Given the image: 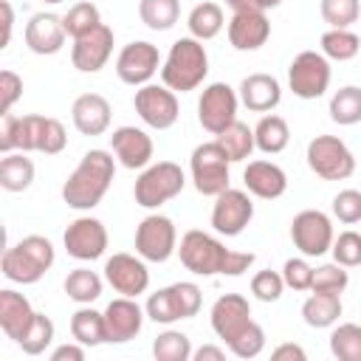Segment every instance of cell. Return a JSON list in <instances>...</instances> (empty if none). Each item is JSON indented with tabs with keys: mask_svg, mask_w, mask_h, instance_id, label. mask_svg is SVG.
Listing matches in <instances>:
<instances>
[{
	"mask_svg": "<svg viewBox=\"0 0 361 361\" xmlns=\"http://www.w3.org/2000/svg\"><path fill=\"white\" fill-rule=\"evenodd\" d=\"M71 336L73 341L85 344V347H99L107 341V327H104V313L93 310V307H79L71 316Z\"/></svg>",
	"mask_w": 361,
	"mask_h": 361,
	"instance_id": "obj_29",
	"label": "cell"
},
{
	"mask_svg": "<svg viewBox=\"0 0 361 361\" xmlns=\"http://www.w3.org/2000/svg\"><path fill=\"white\" fill-rule=\"evenodd\" d=\"M186 25H189V34L195 37V39H212V37H217L220 31H223V25H226V20H223V8L217 6V3H197L192 11H189V20H186Z\"/></svg>",
	"mask_w": 361,
	"mask_h": 361,
	"instance_id": "obj_33",
	"label": "cell"
},
{
	"mask_svg": "<svg viewBox=\"0 0 361 361\" xmlns=\"http://www.w3.org/2000/svg\"><path fill=\"white\" fill-rule=\"evenodd\" d=\"M20 96H23V79L14 71H3L0 73V110H3V116L11 113V107L17 104Z\"/></svg>",
	"mask_w": 361,
	"mask_h": 361,
	"instance_id": "obj_51",
	"label": "cell"
},
{
	"mask_svg": "<svg viewBox=\"0 0 361 361\" xmlns=\"http://www.w3.org/2000/svg\"><path fill=\"white\" fill-rule=\"evenodd\" d=\"M116 178V161L107 149H87L79 161V166L71 172V178L62 186V200L76 209L87 212L102 203L110 183Z\"/></svg>",
	"mask_w": 361,
	"mask_h": 361,
	"instance_id": "obj_3",
	"label": "cell"
},
{
	"mask_svg": "<svg viewBox=\"0 0 361 361\" xmlns=\"http://www.w3.org/2000/svg\"><path fill=\"white\" fill-rule=\"evenodd\" d=\"M34 307H31V302L23 296V293H17V290H11V288H6V290H0V327H3V333L17 344L23 336H25V330L31 327V322H34Z\"/></svg>",
	"mask_w": 361,
	"mask_h": 361,
	"instance_id": "obj_26",
	"label": "cell"
},
{
	"mask_svg": "<svg viewBox=\"0 0 361 361\" xmlns=\"http://www.w3.org/2000/svg\"><path fill=\"white\" fill-rule=\"evenodd\" d=\"M65 293L79 305H90L102 296V276L90 268H76L65 276Z\"/></svg>",
	"mask_w": 361,
	"mask_h": 361,
	"instance_id": "obj_36",
	"label": "cell"
},
{
	"mask_svg": "<svg viewBox=\"0 0 361 361\" xmlns=\"http://www.w3.org/2000/svg\"><path fill=\"white\" fill-rule=\"evenodd\" d=\"M0 11H3V45H0V48H6L8 39H11V28H14V11H11V3H8V0H0Z\"/></svg>",
	"mask_w": 361,
	"mask_h": 361,
	"instance_id": "obj_55",
	"label": "cell"
},
{
	"mask_svg": "<svg viewBox=\"0 0 361 361\" xmlns=\"http://www.w3.org/2000/svg\"><path fill=\"white\" fill-rule=\"evenodd\" d=\"M62 240H65V251L73 259L90 262V259H99L104 254V248H107V228L96 217H76L65 228Z\"/></svg>",
	"mask_w": 361,
	"mask_h": 361,
	"instance_id": "obj_16",
	"label": "cell"
},
{
	"mask_svg": "<svg viewBox=\"0 0 361 361\" xmlns=\"http://www.w3.org/2000/svg\"><path fill=\"white\" fill-rule=\"evenodd\" d=\"M282 0H226V6L231 11H268L276 8Z\"/></svg>",
	"mask_w": 361,
	"mask_h": 361,
	"instance_id": "obj_52",
	"label": "cell"
},
{
	"mask_svg": "<svg viewBox=\"0 0 361 361\" xmlns=\"http://www.w3.org/2000/svg\"><path fill=\"white\" fill-rule=\"evenodd\" d=\"M322 20L330 28H350L361 17V3L358 0H322Z\"/></svg>",
	"mask_w": 361,
	"mask_h": 361,
	"instance_id": "obj_41",
	"label": "cell"
},
{
	"mask_svg": "<svg viewBox=\"0 0 361 361\" xmlns=\"http://www.w3.org/2000/svg\"><path fill=\"white\" fill-rule=\"evenodd\" d=\"M254 217V203L243 189H226L214 197L212 209V226L223 237H237Z\"/></svg>",
	"mask_w": 361,
	"mask_h": 361,
	"instance_id": "obj_14",
	"label": "cell"
},
{
	"mask_svg": "<svg viewBox=\"0 0 361 361\" xmlns=\"http://www.w3.org/2000/svg\"><path fill=\"white\" fill-rule=\"evenodd\" d=\"M104 279L113 285L116 293L133 299L149 288V271L144 265V257H133V254H113L104 262Z\"/></svg>",
	"mask_w": 361,
	"mask_h": 361,
	"instance_id": "obj_18",
	"label": "cell"
},
{
	"mask_svg": "<svg viewBox=\"0 0 361 361\" xmlns=\"http://www.w3.org/2000/svg\"><path fill=\"white\" fill-rule=\"evenodd\" d=\"M254 141H257V149L268 152V155H276L288 147L290 141V130H288V121L282 116H262L254 127Z\"/></svg>",
	"mask_w": 361,
	"mask_h": 361,
	"instance_id": "obj_31",
	"label": "cell"
},
{
	"mask_svg": "<svg viewBox=\"0 0 361 361\" xmlns=\"http://www.w3.org/2000/svg\"><path fill=\"white\" fill-rule=\"evenodd\" d=\"M158 65H161L158 48L152 42L135 39V42H130V45L121 48V54L116 59V73H118V79L124 85H133V87L138 85L141 87V85H147L155 76Z\"/></svg>",
	"mask_w": 361,
	"mask_h": 361,
	"instance_id": "obj_15",
	"label": "cell"
},
{
	"mask_svg": "<svg viewBox=\"0 0 361 361\" xmlns=\"http://www.w3.org/2000/svg\"><path fill=\"white\" fill-rule=\"evenodd\" d=\"M237 104H240V96L231 85L226 82H212L200 102H197V121L203 124V130H209L212 135L223 133L231 121H237Z\"/></svg>",
	"mask_w": 361,
	"mask_h": 361,
	"instance_id": "obj_12",
	"label": "cell"
},
{
	"mask_svg": "<svg viewBox=\"0 0 361 361\" xmlns=\"http://www.w3.org/2000/svg\"><path fill=\"white\" fill-rule=\"evenodd\" d=\"M282 279H285V288H293V290H310L313 285V268L302 259V257H293L285 262L282 268Z\"/></svg>",
	"mask_w": 361,
	"mask_h": 361,
	"instance_id": "obj_49",
	"label": "cell"
},
{
	"mask_svg": "<svg viewBox=\"0 0 361 361\" xmlns=\"http://www.w3.org/2000/svg\"><path fill=\"white\" fill-rule=\"evenodd\" d=\"M192 358H195V361H223L226 353H223L220 347H214V344H203L200 350L192 353Z\"/></svg>",
	"mask_w": 361,
	"mask_h": 361,
	"instance_id": "obj_56",
	"label": "cell"
},
{
	"mask_svg": "<svg viewBox=\"0 0 361 361\" xmlns=\"http://www.w3.org/2000/svg\"><path fill=\"white\" fill-rule=\"evenodd\" d=\"M138 17L149 31H169L180 17L178 0H138Z\"/></svg>",
	"mask_w": 361,
	"mask_h": 361,
	"instance_id": "obj_34",
	"label": "cell"
},
{
	"mask_svg": "<svg viewBox=\"0 0 361 361\" xmlns=\"http://www.w3.org/2000/svg\"><path fill=\"white\" fill-rule=\"evenodd\" d=\"M172 293H175V299H178L180 319H192V316H197L203 296H200V288H197L195 282H175V285H172Z\"/></svg>",
	"mask_w": 361,
	"mask_h": 361,
	"instance_id": "obj_50",
	"label": "cell"
},
{
	"mask_svg": "<svg viewBox=\"0 0 361 361\" xmlns=\"http://www.w3.org/2000/svg\"><path fill=\"white\" fill-rule=\"evenodd\" d=\"M271 37V23L265 11H234L228 20V42L237 51H257L268 42Z\"/></svg>",
	"mask_w": 361,
	"mask_h": 361,
	"instance_id": "obj_23",
	"label": "cell"
},
{
	"mask_svg": "<svg viewBox=\"0 0 361 361\" xmlns=\"http://www.w3.org/2000/svg\"><path fill=\"white\" fill-rule=\"evenodd\" d=\"M330 118L341 127L358 124L361 121V87H355V85L338 87L330 99Z\"/></svg>",
	"mask_w": 361,
	"mask_h": 361,
	"instance_id": "obj_37",
	"label": "cell"
},
{
	"mask_svg": "<svg viewBox=\"0 0 361 361\" xmlns=\"http://www.w3.org/2000/svg\"><path fill=\"white\" fill-rule=\"evenodd\" d=\"M133 107L141 116V121L152 130H169L180 116L175 90H169L166 85H141L135 90Z\"/></svg>",
	"mask_w": 361,
	"mask_h": 361,
	"instance_id": "obj_11",
	"label": "cell"
},
{
	"mask_svg": "<svg viewBox=\"0 0 361 361\" xmlns=\"http://www.w3.org/2000/svg\"><path fill=\"white\" fill-rule=\"evenodd\" d=\"M350 276L344 271V265L338 262H327V265H319L313 268V285L310 290H322V293H341L347 288Z\"/></svg>",
	"mask_w": 361,
	"mask_h": 361,
	"instance_id": "obj_44",
	"label": "cell"
},
{
	"mask_svg": "<svg viewBox=\"0 0 361 361\" xmlns=\"http://www.w3.org/2000/svg\"><path fill=\"white\" fill-rule=\"evenodd\" d=\"M290 240L305 257H322L333 248V223L319 209H305L290 223Z\"/></svg>",
	"mask_w": 361,
	"mask_h": 361,
	"instance_id": "obj_13",
	"label": "cell"
},
{
	"mask_svg": "<svg viewBox=\"0 0 361 361\" xmlns=\"http://www.w3.org/2000/svg\"><path fill=\"white\" fill-rule=\"evenodd\" d=\"M147 316L155 322V324H172L180 319V307H178V299L172 293V285L169 288H161L155 290L149 299H147Z\"/></svg>",
	"mask_w": 361,
	"mask_h": 361,
	"instance_id": "obj_43",
	"label": "cell"
},
{
	"mask_svg": "<svg viewBox=\"0 0 361 361\" xmlns=\"http://www.w3.org/2000/svg\"><path fill=\"white\" fill-rule=\"evenodd\" d=\"M192 341L180 330H164L152 341V355L155 361H189L192 358Z\"/></svg>",
	"mask_w": 361,
	"mask_h": 361,
	"instance_id": "obj_38",
	"label": "cell"
},
{
	"mask_svg": "<svg viewBox=\"0 0 361 361\" xmlns=\"http://www.w3.org/2000/svg\"><path fill=\"white\" fill-rule=\"evenodd\" d=\"M341 316V293L313 290L302 305V319L307 327H333Z\"/></svg>",
	"mask_w": 361,
	"mask_h": 361,
	"instance_id": "obj_28",
	"label": "cell"
},
{
	"mask_svg": "<svg viewBox=\"0 0 361 361\" xmlns=\"http://www.w3.org/2000/svg\"><path fill=\"white\" fill-rule=\"evenodd\" d=\"M209 73V56H206V48L200 39L195 37H180L172 42L169 54H166V62L161 68V79L169 90H178V93H189L195 90Z\"/></svg>",
	"mask_w": 361,
	"mask_h": 361,
	"instance_id": "obj_4",
	"label": "cell"
},
{
	"mask_svg": "<svg viewBox=\"0 0 361 361\" xmlns=\"http://www.w3.org/2000/svg\"><path fill=\"white\" fill-rule=\"evenodd\" d=\"M333 214L347 226L361 223V192L358 189H341L333 197Z\"/></svg>",
	"mask_w": 361,
	"mask_h": 361,
	"instance_id": "obj_48",
	"label": "cell"
},
{
	"mask_svg": "<svg viewBox=\"0 0 361 361\" xmlns=\"http://www.w3.org/2000/svg\"><path fill=\"white\" fill-rule=\"evenodd\" d=\"M51 361H85V344H62L51 353Z\"/></svg>",
	"mask_w": 361,
	"mask_h": 361,
	"instance_id": "obj_53",
	"label": "cell"
},
{
	"mask_svg": "<svg viewBox=\"0 0 361 361\" xmlns=\"http://www.w3.org/2000/svg\"><path fill=\"white\" fill-rule=\"evenodd\" d=\"M243 183L251 195H257L262 200H274V197L285 195L288 175L282 172V166H276L271 161H251L243 172Z\"/></svg>",
	"mask_w": 361,
	"mask_h": 361,
	"instance_id": "obj_25",
	"label": "cell"
},
{
	"mask_svg": "<svg viewBox=\"0 0 361 361\" xmlns=\"http://www.w3.org/2000/svg\"><path fill=\"white\" fill-rule=\"evenodd\" d=\"M65 37H68V31H65L62 17H56V14H51V11L34 14V17L28 20V25H25V45H28L34 54H39V56L59 54L62 45H65Z\"/></svg>",
	"mask_w": 361,
	"mask_h": 361,
	"instance_id": "obj_21",
	"label": "cell"
},
{
	"mask_svg": "<svg viewBox=\"0 0 361 361\" xmlns=\"http://www.w3.org/2000/svg\"><path fill=\"white\" fill-rule=\"evenodd\" d=\"M358 51H361V37L353 34L350 28H330L322 34V54L327 59L347 62V59L358 56Z\"/></svg>",
	"mask_w": 361,
	"mask_h": 361,
	"instance_id": "obj_35",
	"label": "cell"
},
{
	"mask_svg": "<svg viewBox=\"0 0 361 361\" xmlns=\"http://www.w3.org/2000/svg\"><path fill=\"white\" fill-rule=\"evenodd\" d=\"M228 155L223 152V147L217 141H206V144H197L192 149V158H189V169H192V180H195V189L206 197H217L220 192L228 189Z\"/></svg>",
	"mask_w": 361,
	"mask_h": 361,
	"instance_id": "obj_7",
	"label": "cell"
},
{
	"mask_svg": "<svg viewBox=\"0 0 361 361\" xmlns=\"http://www.w3.org/2000/svg\"><path fill=\"white\" fill-rule=\"evenodd\" d=\"M183 183H186V175L178 164L172 161H158L152 166H147L138 180H135V203L144 206V209H158L161 203L172 200L175 195L183 192Z\"/></svg>",
	"mask_w": 361,
	"mask_h": 361,
	"instance_id": "obj_6",
	"label": "cell"
},
{
	"mask_svg": "<svg viewBox=\"0 0 361 361\" xmlns=\"http://www.w3.org/2000/svg\"><path fill=\"white\" fill-rule=\"evenodd\" d=\"M282 87L271 73H251L240 82V102L254 113H268L279 104Z\"/></svg>",
	"mask_w": 361,
	"mask_h": 361,
	"instance_id": "obj_27",
	"label": "cell"
},
{
	"mask_svg": "<svg viewBox=\"0 0 361 361\" xmlns=\"http://www.w3.org/2000/svg\"><path fill=\"white\" fill-rule=\"evenodd\" d=\"M271 358H274V361H305L307 355H305V350H302L299 344H279V347L271 353Z\"/></svg>",
	"mask_w": 361,
	"mask_h": 361,
	"instance_id": "obj_54",
	"label": "cell"
},
{
	"mask_svg": "<svg viewBox=\"0 0 361 361\" xmlns=\"http://www.w3.org/2000/svg\"><path fill=\"white\" fill-rule=\"evenodd\" d=\"M68 144V133L65 124L59 118L51 116H14L6 113L3 116V130H0V152H45V155H56L62 152Z\"/></svg>",
	"mask_w": 361,
	"mask_h": 361,
	"instance_id": "obj_2",
	"label": "cell"
},
{
	"mask_svg": "<svg viewBox=\"0 0 361 361\" xmlns=\"http://www.w3.org/2000/svg\"><path fill=\"white\" fill-rule=\"evenodd\" d=\"M45 3H62V0H45Z\"/></svg>",
	"mask_w": 361,
	"mask_h": 361,
	"instance_id": "obj_57",
	"label": "cell"
},
{
	"mask_svg": "<svg viewBox=\"0 0 361 361\" xmlns=\"http://www.w3.org/2000/svg\"><path fill=\"white\" fill-rule=\"evenodd\" d=\"M54 265V245L42 234H28L17 245H8L3 251L0 268L3 276L17 285H34L45 276V271Z\"/></svg>",
	"mask_w": 361,
	"mask_h": 361,
	"instance_id": "obj_5",
	"label": "cell"
},
{
	"mask_svg": "<svg viewBox=\"0 0 361 361\" xmlns=\"http://www.w3.org/2000/svg\"><path fill=\"white\" fill-rule=\"evenodd\" d=\"M178 251L175 223L164 214H147L135 228V254L147 262H166Z\"/></svg>",
	"mask_w": 361,
	"mask_h": 361,
	"instance_id": "obj_10",
	"label": "cell"
},
{
	"mask_svg": "<svg viewBox=\"0 0 361 361\" xmlns=\"http://www.w3.org/2000/svg\"><path fill=\"white\" fill-rule=\"evenodd\" d=\"M212 330L226 341L231 344L254 319H251V305L245 296L240 293H226L220 296L214 305H212Z\"/></svg>",
	"mask_w": 361,
	"mask_h": 361,
	"instance_id": "obj_19",
	"label": "cell"
},
{
	"mask_svg": "<svg viewBox=\"0 0 361 361\" xmlns=\"http://www.w3.org/2000/svg\"><path fill=\"white\" fill-rule=\"evenodd\" d=\"M333 259L344 268H355L361 265V234L358 231H341L333 240Z\"/></svg>",
	"mask_w": 361,
	"mask_h": 361,
	"instance_id": "obj_45",
	"label": "cell"
},
{
	"mask_svg": "<svg viewBox=\"0 0 361 361\" xmlns=\"http://www.w3.org/2000/svg\"><path fill=\"white\" fill-rule=\"evenodd\" d=\"M71 118L82 135H102L110 127V102L102 93H82L71 107Z\"/></svg>",
	"mask_w": 361,
	"mask_h": 361,
	"instance_id": "obj_24",
	"label": "cell"
},
{
	"mask_svg": "<svg viewBox=\"0 0 361 361\" xmlns=\"http://www.w3.org/2000/svg\"><path fill=\"white\" fill-rule=\"evenodd\" d=\"M288 85L299 99H319L330 87V62L319 51H302L288 68Z\"/></svg>",
	"mask_w": 361,
	"mask_h": 361,
	"instance_id": "obj_9",
	"label": "cell"
},
{
	"mask_svg": "<svg viewBox=\"0 0 361 361\" xmlns=\"http://www.w3.org/2000/svg\"><path fill=\"white\" fill-rule=\"evenodd\" d=\"M110 54H113V28L102 23L93 31H87V34L73 39L71 62L82 73H96V71H102L107 65Z\"/></svg>",
	"mask_w": 361,
	"mask_h": 361,
	"instance_id": "obj_17",
	"label": "cell"
},
{
	"mask_svg": "<svg viewBox=\"0 0 361 361\" xmlns=\"http://www.w3.org/2000/svg\"><path fill=\"white\" fill-rule=\"evenodd\" d=\"M144 313L138 307V302L133 296H121L113 299L104 307V327H107V341L110 344H124L130 338H135L144 327Z\"/></svg>",
	"mask_w": 361,
	"mask_h": 361,
	"instance_id": "obj_20",
	"label": "cell"
},
{
	"mask_svg": "<svg viewBox=\"0 0 361 361\" xmlns=\"http://www.w3.org/2000/svg\"><path fill=\"white\" fill-rule=\"evenodd\" d=\"M214 141L223 147V152L228 155L231 164L245 161V158L254 152V147H257V141H254V130H251L248 124H243V121H231L223 133H217Z\"/></svg>",
	"mask_w": 361,
	"mask_h": 361,
	"instance_id": "obj_32",
	"label": "cell"
},
{
	"mask_svg": "<svg viewBox=\"0 0 361 361\" xmlns=\"http://www.w3.org/2000/svg\"><path fill=\"white\" fill-rule=\"evenodd\" d=\"M34 183V164L25 152H6L0 161V186L6 192H25Z\"/></svg>",
	"mask_w": 361,
	"mask_h": 361,
	"instance_id": "obj_30",
	"label": "cell"
},
{
	"mask_svg": "<svg viewBox=\"0 0 361 361\" xmlns=\"http://www.w3.org/2000/svg\"><path fill=\"white\" fill-rule=\"evenodd\" d=\"M110 149L127 169H147L152 161V138L138 127H118L110 135Z\"/></svg>",
	"mask_w": 361,
	"mask_h": 361,
	"instance_id": "obj_22",
	"label": "cell"
},
{
	"mask_svg": "<svg viewBox=\"0 0 361 361\" xmlns=\"http://www.w3.org/2000/svg\"><path fill=\"white\" fill-rule=\"evenodd\" d=\"M282 290H285V279H282V274H276L271 268L268 271H257L254 279H251V293L259 302H276L282 296Z\"/></svg>",
	"mask_w": 361,
	"mask_h": 361,
	"instance_id": "obj_47",
	"label": "cell"
},
{
	"mask_svg": "<svg viewBox=\"0 0 361 361\" xmlns=\"http://www.w3.org/2000/svg\"><path fill=\"white\" fill-rule=\"evenodd\" d=\"M330 353L338 361H361V324H338L330 333Z\"/></svg>",
	"mask_w": 361,
	"mask_h": 361,
	"instance_id": "obj_39",
	"label": "cell"
},
{
	"mask_svg": "<svg viewBox=\"0 0 361 361\" xmlns=\"http://www.w3.org/2000/svg\"><path fill=\"white\" fill-rule=\"evenodd\" d=\"M307 166L322 180H347L355 172V158L341 138L316 135L307 144Z\"/></svg>",
	"mask_w": 361,
	"mask_h": 361,
	"instance_id": "obj_8",
	"label": "cell"
},
{
	"mask_svg": "<svg viewBox=\"0 0 361 361\" xmlns=\"http://www.w3.org/2000/svg\"><path fill=\"white\" fill-rule=\"evenodd\" d=\"M262 347H265V330H262L257 322H251V324L228 344V350H231L237 358H257V355L262 353Z\"/></svg>",
	"mask_w": 361,
	"mask_h": 361,
	"instance_id": "obj_46",
	"label": "cell"
},
{
	"mask_svg": "<svg viewBox=\"0 0 361 361\" xmlns=\"http://www.w3.org/2000/svg\"><path fill=\"white\" fill-rule=\"evenodd\" d=\"M54 341V322L45 316V313H34V322L31 327L25 330V336L17 341V347L25 353V355H39L48 350V344Z\"/></svg>",
	"mask_w": 361,
	"mask_h": 361,
	"instance_id": "obj_40",
	"label": "cell"
},
{
	"mask_svg": "<svg viewBox=\"0 0 361 361\" xmlns=\"http://www.w3.org/2000/svg\"><path fill=\"white\" fill-rule=\"evenodd\" d=\"M62 23H65L68 37L76 39V37L93 31L96 25H102V14H99V8L93 3H76V6L68 8V14L62 17Z\"/></svg>",
	"mask_w": 361,
	"mask_h": 361,
	"instance_id": "obj_42",
	"label": "cell"
},
{
	"mask_svg": "<svg viewBox=\"0 0 361 361\" xmlns=\"http://www.w3.org/2000/svg\"><path fill=\"white\" fill-rule=\"evenodd\" d=\"M180 262L186 271L197 274V276H240L254 265V254L251 251H231L226 248L217 237L206 234V231H186L180 237Z\"/></svg>",
	"mask_w": 361,
	"mask_h": 361,
	"instance_id": "obj_1",
	"label": "cell"
}]
</instances>
